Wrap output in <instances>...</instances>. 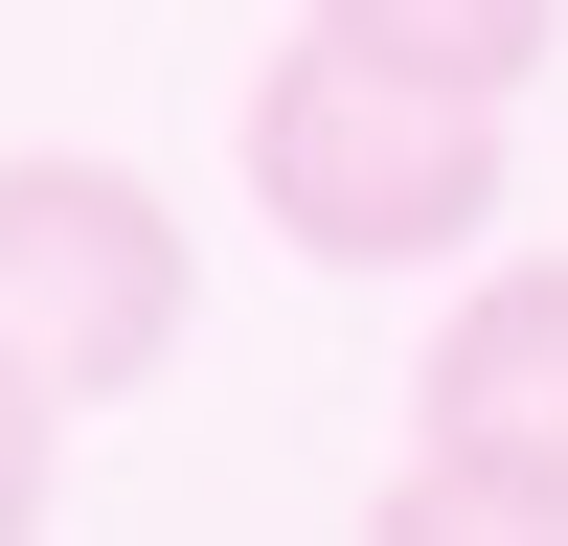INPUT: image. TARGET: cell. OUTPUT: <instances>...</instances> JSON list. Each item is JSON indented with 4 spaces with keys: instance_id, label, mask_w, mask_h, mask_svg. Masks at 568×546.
<instances>
[{
    "instance_id": "6da1fadb",
    "label": "cell",
    "mask_w": 568,
    "mask_h": 546,
    "mask_svg": "<svg viewBox=\"0 0 568 546\" xmlns=\"http://www.w3.org/2000/svg\"><path fill=\"white\" fill-rule=\"evenodd\" d=\"M251 205H273V251H318V273H433V251L500 228V91L296 23L251 69Z\"/></svg>"
},
{
    "instance_id": "7a4b0ae2",
    "label": "cell",
    "mask_w": 568,
    "mask_h": 546,
    "mask_svg": "<svg viewBox=\"0 0 568 546\" xmlns=\"http://www.w3.org/2000/svg\"><path fill=\"white\" fill-rule=\"evenodd\" d=\"M387 546H568V251L478 273V296L433 318Z\"/></svg>"
},
{
    "instance_id": "3957f363",
    "label": "cell",
    "mask_w": 568,
    "mask_h": 546,
    "mask_svg": "<svg viewBox=\"0 0 568 546\" xmlns=\"http://www.w3.org/2000/svg\"><path fill=\"white\" fill-rule=\"evenodd\" d=\"M0 342L69 410L160 387V342H182V205L136 160H0Z\"/></svg>"
},
{
    "instance_id": "277c9868",
    "label": "cell",
    "mask_w": 568,
    "mask_h": 546,
    "mask_svg": "<svg viewBox=\"0 0 568 546\" xmlns=\"http://www.w3.org/2000/svg\"><path fill=\"white\" fill-rule=\"evenodd\" d=\"M342 46H387V69H455V91H524L568 0H318Z\"/></svg>"
},
{
    "instance_id": "5b68a950",
    "label": "cell",
    "mask_w": 568,
    "mask_h": 546,
    "mask_svg": "<svg viewBox=\"0 0 568 546\" xmlns=\"http://www.w3.org/2000/svg\"><path fill=\"white\" fill-rule=\"evenodd\" d=\"M45 433H69V387H45V364H23V342H0V546H23V524H45Z\"/></svg>"
}]
</instances>
